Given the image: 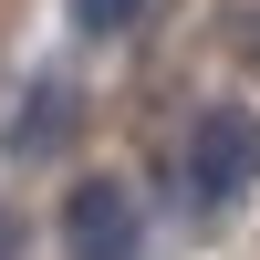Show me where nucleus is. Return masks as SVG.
Returning a JSON list of instances; mask_svg holds the SVG:
<instances>
[{"instance_id":"obj_4","label":"nucleus","mask_w":260,"mask_h":260,"mask_svg":"<svg viewBox=\"0 0 260 260\" xmlns=\"http://www.w3.org/2000/svg\"><path fill=\"white\" fill-rule=\"evenodd\" d=\"M136 11H146V0H73V31H94V42H104V31H125Z\"/></svg>"},{"instance_id":"obj_1","label":"nucleus","mask_w":260,"mask_h":260,"mask_svg":"<svg viewBox=\"0 0 260 260\" xmlns=\"http://www.w3.org/2000/svg\"><path fill=\"white\" fill-rule=\"evenodd\" d=\"M250 177H260V125L250 115H208L198 136H187V187H198V208H229Z\"/></svg>"},{"instance_id":"obj_3","label":"nucleus","mask_w":260,"mask_h":260,"mask_svg":"<svg viewBox=\"0 0 260 260\" xmlns=\"http://www.w3.org/2000/svg\"><path fill=\"white\" fill-rule=\"evenodd\" d=\"M62 115H73V94H62V83H42V94L21 104V125H11V146H21V156H42V146H62Z\"/></svg>"},{"instance_id":"obj_2","label":"nucleus","mask_w":260,"mask_h":260,"mask_svg":"<svg viewBox=\"0 0 260 260\" xmlns=\"http://www.w3.org/2000/svg\"><path fill=\"white\" fill-rule=\"evenodd\" d=\"M136 198H125L115 177H83L73 208H62V260H136Z\"/></svg>"},{"instance_id":"obj_5","label":"nucleus","mask_w":260,"mask_h":260,"mask_svg":"<svg viewBox=\"0 0 260 260\" xmlns=\"http://www.w3.org/2000/svg\"><path fill=\"white\" fill-rule=\"evenodd\" d=\"M11 250H21V229H11V219H0V260H11Z\"/></svg>"}]
</instances>
